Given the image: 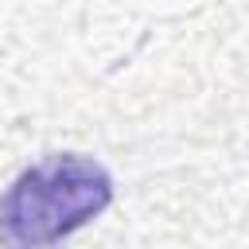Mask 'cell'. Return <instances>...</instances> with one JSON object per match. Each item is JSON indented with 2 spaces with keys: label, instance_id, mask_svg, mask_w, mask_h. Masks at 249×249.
<instances>
[{
  "label": "cell",
  "instance_id": "6da1fadb",
  "mask_svg": "<svg viewBox=\"0 0 249 249\" xmlns=\"http://www.w3.org/2000/svg\"><path fill=\"white\" fill-rule=\"evenodd\" d=\"M113 202V175L93 156L54 152L27 171L0 198L4 249H51L78 233Z\"/></svg>",
  "mask_w": 249,
  "mask_h": 249
}]
</instances>
